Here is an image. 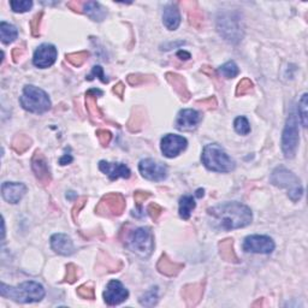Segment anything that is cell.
I'll list each match as a JSON object with an SVG mask.
<instances>
[{"label": "cell", "instance_id": "6da1fadb", "mask_svg": "<svg viewBox=\"0 0 308 308\" xmlns=\"http://www.w3.org/2000/svg\"><path fill=\"white\" fill-rule=\"evenodd\" d=\"M215 228L222 230H235L249 225L253 221L250 208L241 203H225L207 210Z\"/></svg>", "mask_w": 308, "mask_h": 308}, {"label": "cell", "instance_id": "7a4b0ae2", "mask_svg": "<svg viewBox=\"0 0 308 308\" xmlns=\"http://www.w3.org/2000/svg\"><path fill=\"white\" fill-rule=\"evenodd\" d=\"M0 295L19 303L39 302L45 297V289L37 282H24L17 286L0 284Z\"/></svg>", "mask_w": 308, "mask_h": 308}, {"label": "cell", "instance_id": "3957f363", "mask_svg": "<svg viewBox=\"0 0 308 308\" xmlns=\"http://www.w3.org/2000/svg\"><path fill=\"white\" fill-rule=\"evenodd\" d=\"M270 180L274 186L285 189L289 199L294 203L299 201L303 195V188L300 178L284 166L276 168L270 177Z\"/></svg>", "mask_w": 308, "mask_h": 308}, {"label": "cell", "instance_id": "277c9868", "mask_svg": "<svg viewBox=\"0 0 308 308\" xmlns=\"http://www.w3.org/2000/svg\"><path fill=\"white\" fill-rule=\"evenodd\" d=\"M201 160L210 171L214 172H230L236 166L235 161L217 143H210L205 146Z\"/></svg>", "mask_w": 308, "mask_h": 308}, {"label": "cell", "instance_id": "5b68a950", "mask_svg": "<svg viewBox=\"0 0 308 308\" xmlns=\"http://www.w3.org/2000/svg\"><path fill=\"white\" fill-rule=\"evenodd\" d=\"M20 101L24 110L33 113L47 112L52 106L47 93L33 84H28L24 87Z\"/></svg>", "mask_w": 308, "mask_h": 308}, {"label": "cell", "instance_id": "8992f818", "mask_svg": "<svg viewBox=\"0 0 308 308\" xmlns=\"http://www.w3.org/2000/svg\"><path fill=\"white\" fill-rule=\"evenodd\" d=\"M129 248L142 258H148L154 249V237L150 228L133 230L128 241Z\"/></svg>", "mask_w": 308, "mask_h": 308}, {"label": "cell", "instance_id": "52a82bcc", "mask_svg": "<svg viewBox=\"0 0 308 308\" xmlns=\"http://www.w3.org/2000/svg\"><path fill=\"white\" fill-rule=\"evenodd\" d=\"M299 128H297V117L295 112L289 113L286 119L285 128L283 130L282 135V150L286 159H292L295 157L297 147H299Z\"/></svg>", "mask_w": 308, "mask_h": 308}, {"label": "cell", "instance_id": "ba28073f", "mask_svg": "<svg viewBox=\"0 0 308 308\" xmlns=\"http://www.w3.org/2000/svg\"><path fill=\"white\" fill-rule=\"evenodd\" d=\"M125 199L119 193H110L101 197L98 206L95 207V213L101 217H119L125 211Z\"/></svg>", "mask_w": 308, "mask_h": 308}, {"label": "cell", "instance_id": "9c48e42d", "mask_svg": "<svg viewBox=\"0 0 308 308\" xmlns=\"http://www.w3.org/2000/svg\"><path fill=\"white\" fill-rule=\"evenodd\" d=\"M217 28L219 34L230 42H239L242 39V30L239 20L233 19L232 15L225 13L218 19Z\"/></svg>", "mask_w": 308, "mask_h": 308}, {"label": "cell", "instance_id": "30bf717a", "mask_svg": "<svg viewBox=\"0 0 308 308\" xmlns=\"http://www.w3.org/2000/svg\"><path fill=\"white\" fill-rule=\"evenodd\" d=\"M275 247L274 240L265 235L247 236L243 242V250L247 253L270 254L275 250Z\"/></svg>", "mask_w": 308, "mask_h": 308}, {"label": "cell", "instance_id": "8fae6325", "mask_svg": "<svg viewBox=\"0 0 308 308\" xmlns=\"http://www.w3.org/2000/svg\"><path fill=\"white\" fill-rule=\"evenodd\" d=\"M139 170L142 177L153 182H160L168 177V168L162 162L151 158L141 160Z\"/></svg>", "mask_w": 308, "mask_h": 308}, {"label": "cell", "instance_id": "7c38bea8", "mask_svg": "<svg viewBox=\"0 0 308 308\" xmlns=\"http://www.w3.org/2000/svg\"><path fill=\"white\" fill-rule=\"evenodd\" d=\"M31 169L35 175V178L42 187L49 186L52 180L51 171H49L48 161L41 151H37L31 158Z\"/></svg>", "mask_w": 308, "mask_h": 308}, {"label": "cell", "instance_id": "4fadbf2b", "mask_svg": "<svg viewBox=\"0 0 308 308\" xmlns=\"http://www.w3.org/2000/svg\"><path fill=\"white\" fill-rule=\"evenodd\" d=\"M188 146V141L183 136L168 134L161 139V152L166 158H175Z\"/></svg>", "mask_w": 308, "mask_h": 308}, {"label": "cell", "instance_id": "5bb4252c", "mask_svg": "<svg viewBox=\"0 0 308 308\" xmlns=\"http://www.w3.org/2000/svg\"><path fill=\"white\" fill-rule=\"evenodd\" d=\"M128 297L129 292L122 284V282L113 279V281H110L108 284L106 285V289L104 292V300L108 306H117V304L124 302Z\"/></svg>", "mask_w": 308, "mask_h": 308}, {"label": "cell", "instance_id": "9a60e30c", "mask_svg": "<svg viewBox=\"0 0 308 308\" xmlns=\"http://www.w3.org/2000/svg\"><path fill=\"white\" fill-rule=\"evenodd\" d=\"M57 56H58V52L55 46L51 44H42L34 53L33 63L37 68H49L56 63Z\"/></svg>", "mask_w": 308, "mask_h": 308}, {"label": "cell", "instance_id": "2e32d148", "mask_svg": "<svg viewBox=\"0 0 308 308\" xmlns=\"http://www.w3.org/2000/svg\"><path fill=\"white\" fill-rule=\"evenodd\" d=\"M203 119V116L199 111L193 108H186L179 111L176 119V128L182 132H189L195 129Z\"/></svg>", "mask_w": 308, "mask_h": 308}, {"label": "cell", "instance_id": "e0dca14e", "mask_svg": "<svg viewBox=\"0 0 308 308\" xmlns=\"http://www.w3.org/2000/svg\"><path fill=\"white\" fill-rule=\"evenodd\" d=\"M99 169L105 175H107L111 180L118 178H129L130 175H132L130 169L124 164H122V162H108L101 160L99 162Z\"/></svg>", "mask_w": 308, "mask_h": 308}, {"label": "cell", "instance_id": "ac0fdd59", "mask_svg": "<svg viewBox=\"0 0 308 308\" xmlns=\"http://www.w3.org/2000/svg\"><path fill=\"white\" fill-rule=\"evenodd\" d=\"M27 193V187L19 182H5L2 186V195L10 204H17Z\"/></svg>", "mask_w": 308, "mask_h": 308}, {"label": "cell", "instance_id": "d6986e66", "mask_svg": "<svg viewBox=\"0 0 308 308\" xmlns=\"http://www.w3.org/2000/svg\"><path fill=\"white\" fill-rule=\"evenodd\" d=\"M205 286L206 282L203 281L200 283H194V284H187L182 289V297L186 301L187 306L194 307L200 302L205 293Z\"/></svg>", "mask_w": 308, "mask_h": 308}, {"label": "cell", "instance_id": "ffe728a7", "mask_svg": "<svg viewBox=\"0 0 308 308\" xmlns=\"http://www.w3.org/2000/svg\"><path fill=\"white\" fill-rule=\"evenodd\" d=\"M51 247L57 254L69 257L75 253V247L71 237L65 233H56L51 237Z\"/></svg>", "mask_w": 308, "mask_h": 308}, {"label": "cell", "instance_id": "44dd1931", "mask_svg": "<svg viewBox=\"0 0 308 308\" xmlns=\"http://www.w3.org/2000/svg\"><path fill=\"white\" fill-rule=\"evenodd\" d=\"M165 77L168 80V82L171 84L173 90L176 92L180 100H183L184 102L188 101L190 97H192V94H190L188 87H187V82L184 80V77L175 73H168Z\"/></svg>", "mask_w": 308, "mask_h": 308}, {"label": "cell", "instance_id": "7402d4cb", "mask_svg": "<svg viewBox=\"0 0 308 308\" xmlns=\"http://www.w3.org/2000/svg\"><path fill=\"white\" fill-rule=\"evenodd\" d=\"M123 267V263L118 259H113L108 256L107 253L100 252L98 256L97 260V271L99 274H104V272H117L120 271Z\"/></svg>", "mask_w": 308, "mask_h": 308}, {"label": "cell", "instance_id": "603a6c76", "mask_svg": "<svg viewBox=\"0 0 308 308\" xmlns=\"http://www.w3.org/2000/svg\"><path fill=\"white\" fill-rule=\"evenodd\" d=\"M183 264L176 263V261L170 259L168 254H162L157 264L158 271L160 272L161 275L168 276V277H175V276L179 274L180 270H183Z\"/></svg>", "mask_w": 308, "mask_h": 308}, {"label": "cell", "instance_id": "cb8c5ba5", "mask_svg": "<svg viewBox=\"0 0 308 308\" xmlns=\"http://www.w3.org/2000/svg\"><path fill=\"white\" fill-rule=\"evenodd\" d=\"M98 95H102V92L90 89L86 94V108L92 119H104V113L98 106Z\"/></svg>", "mask_w": 308, "mask_h": 308}, {"label": "cell", "instance_id": "d4e9b609", "mask_svg": "<svg viewBox=\"0 0 308 308\" xmlns=\"http://www.w3.org/2000/svg\"><path fill=\"white\" fill-rule=\"evenodd\" d=\"M162 23L169 30H176L180 24V13L176 5L169 4L162 12Z\"/></svg>", "mask_w": 308, "mask_h": 308}, {"label": "cell", "instance_id": "484cf974", "mask_svg": "<svg viewBox=\"0 0 308 308\" xmlns=\"http://www.w3.org/2000/svg\"><path fill=\"white\" fill-rule=\"evenodd\" d=\"M219 256L222 257V259L226 261V263L239 264L240 259L237 258L235 253V248H233V240L232 239H225L221 241L218 243Z\"/></svg>", "mask_w": 308, "mask_h": 308}, {"label": "cell", "instance_id": "4316f807", "mask_svg": "<svg viewBox=\"0 0 308 308\" xmlns=\"http://www.w3.org/2000/svg\"><path fill=\"white\" fill-rule=\"evenodd\" d=\"M82 13H86L90 20L95 21V22H101L107 15V11L98 2H84Z\"/></svg>", "mask_w": 308, "mask_h": 308}, {"label": "cell", "instance_id": "83f0119b", "mask_svg": "<svg viewBox=\"0 0 308 308\" xmlns=\"http://www.w3.org/2000/svg\"><path fill=\"white\" fill-rule=\"evenodd\" d=\"M144 111L141 107L134 108L132 112V116L128 120V124H126V128H128L129 132L132 133H137L142 129V126L144 124Z\"/></svg>", "mask_w": 308, "mask_h": 308}, {"label": "cell", "instance_id": "f1b7e54d", "mask_svg": "<svg viewBox=\"0 0 308 308\" xmlns=\"http://www.w3.org/2000/svg\"><path fill=\"white\" fill-rule=\"evenodd\" d=\"M196 203L192 195H184L179 199V217L188 221L192 215V212L195 210Z\"/></svg>", "mask_w": 308, "mask_h": 308}, {"label": "cell", "instance_id": "f546056e", "mask_svg": "<svg viewBox=\"0 0 308 308\" xmlns=\"http://www.w3.org/2000/svg\"><path fill=\"white\" fill-rule=\"evenodd\" d=\"M188 4V6H190V8H187V10H188V19H189V23L192 24V26L194 28H196V29H200L201 27H203L204 24V15L203 12L200 11L199 9H197V6L195 3H187Z\"/></svg>", "mask_w": 308, "mask_h": 308}, {"label": "cell", "instance_id": "4dcf8cb0", "mask_svg": "<svg viewBox=\"0 0 308 308\" xmlns=\"http://www.w3.org/2000/svg\"><path fill=\"white\" fill-rule=\"evenodd\" d=\"M17 35H19V31L15 26L6 22L0 23V37H2L3 44H11L17 39Z\"/></svg>", "mask_w": 308, "mask_h": 308}, {"label": "cell", "instance_id": "1f68e13d", "mask_svg": "<svg viewBox=\"0 0 308 308\" xmlns=\"http://www.w3.org/2000/svg\"><path fill=\"white\" fill-rule=\"evenodd\" d=\"M30 146H31V139L28 135H24V134H19V135H16L13 137L11 142L12 150L19 154H23L24 152L29 150Z\"/></svg>", "mask_w": 308, "mask_h": 308}, {"label": "cell", "instance_id": "d6a6232c", "mask_svg": "<svg viewBox=\"0 0 308 308\" xmlns=\"http://www.w3.org/2000/svg\"><path fill=\"white\" fill-rule=\"evenodd\" d=\"M89 58V52L88 51H80V52H74L69 53L65 56L66 62H69L70 64L75 68H80L81 65H83L87 62V59Z\"/></svg>", "mask_w": 308, "mask_h": 308}, {"label": "cell", "instance_id": "836d02e7", "mask_svg": "<svg viewBox=\"0 0 308 308\" xmlns=\"http://www.w3.org/2000/svg\"><path fill=\"white\" fill-rule=\"evenodd\" d=\"M126 81L130 86L137 87L150 82H155V77L153 75H143V74H130L126 77Z\"/></svg>", "mask_w": 308, "mask_h": 308}, {"label": "cell", "instance_id": "e575fe53", "mask_svg": "<svg viewBox=\"0 0 308 308\" xmlns=\"http://www.w3.org/2000/svg\"><path fill=\"white\" fill-rule=\"evenodd\" d=\"M308 94L303 93L302 97L299 100V104H297V111H299V116L301 119V123H302L303 128H307V117H308Z\"/></svg>", "mask_w": 308, "mask_h": 308}, {"label": "cell", "instance_id": "d590c367", "mask_svg": "<svg viewBox=\"0 0 308 308\" xmlns=\"http://www.w3.org/2000/svg\"><path fill=\"white\" fill-rule=\"evenodd\" d=\"M219 73H221L222 76H224L225 79H233V77L239 75L240 69L233 60H230V62L225 63L224 65H222L221 68H219Z\"/></svg>", "mask_w": 308, "mask_h": 308}, {"label": "cell", "instance_id": "8d00e7d4", "mask_svg": "<svg viewBox=\"0 0 308 308\" xmlns=\"http://www.w3.org/2000/svg\"><path fill=\"white\" fill-rule=\"evenodd\" d=\"M140 303L144 307H153L158 303V290L157 288H152L150 292L143 294L140 297Z\"/></svg>", "mask_w": 308, "mask_h": 308}, {"label": "cell", "instance_id": "74e56055", "mask_svg": "<svg viewBox=\"0 0 308 308\" xmlns=\"http://www.w3.org/2000/svg\"><path fill=\"white\" fill-rule=\"evenodd\" d=\"M13 12H27L33 8V2L31 0H11L10 2Z\"/></svg>", "mask_w": 308, "mask_h": 308}, {"label": "cell", "instance_id": "f35d334b", "mask_svg": "<svg viewBox=\"0 0 308 308\" xmlns=\"http://www.w3.org/2000/svg\"><path fill=\"white\" fill-rule=\"evenodd\" d=\"M80 277V268L76 266L75 264H68L66 265V274L65 277L63 279L64 283H69V284H74Z\"/></svg>", "mask_w": 308, "mask_h": 308}, {"label": "cell", "instance_id": "ab89813d", "mask_svg": "<svg viewBox=\"0 0 308 308\" xmlns=\"http://www.w3.org/2000/svg\"><path fill=\"white\" fill-rule=\"evenodd\" d=\"M233 126H235L236 133L241 134V135H248L250 133V124L246 117H237L235 123H233Z\"/></svg>", "mask_w": 308, "mask_h": 308}, {"label": "cell", "instance_id": "60d3db41", "mask_svg": "<svg viewBox=\"0 0 308 308\" xmlns=\"http://www.w3.org/2000/svg\"><path fill=\"white\" fill-rule=\"evenodd\" d=\"M253 88H254V84L249 79L241 80L239 84H237L236 95L237 97H243V95L250 93V92L253 90Z\"/></svg>", "mask_w": 308, "mask_h": 308}, {"label": "cell", "instance_id": "b9f144b4", "mask_svg": "<svg viewBox=\"0 0 308 308\" xmlns=\"http://www.w3.org/2000/svg\"><path fill=\"white\" fill-rule=\"evenodd\" d=\"M42 16H44V12L40 11L33 17V20L30 21V31H31V35H33L34 38L40 37V27H41Z\"/></svg>", "mask_w": 308, "mask_h": 308}, {"label": "cell", "instance_id": "7bdbcfd3", "mask_svg": "<svg viewBox=\"0 0 308 308\" xmlns=\"http://www.w3.org/2000/svg\"><path fill=\"white\" fill-rule=\"evenodd\" d=\"M76 292H77V295H79L80 297H82V299H86V300H94L95 299V292H94L93 285H87V284L80 285L79 288H77Z\"/></svg>", "mask_w": 308, "mask_h": 308}, {"label": "cell", "instance_id": "ee69618b", "mask_svg": "<svg viewBox=\"0 0 308 308\" xmlns=\"http://www.w3.org/2000/svg\"><path fill=\"white\" fill-rule=\"evenodd\" d=\"M87 201H88V197L87 196H81V197H79V199H77L75 205H74V206H73L71 215H73L74 222H75L76 224H77V221H79L80 212L82 211V208L84 207V205L87 204Z\"/></svg>", "mask_w": 308, "mask_h": 308}, {"label": "cell", "instance_id": "f6af8a7d", "mask_svg": "<svg viewBox=\"0 0 308 308\" xmlns=\"http://www.w3.org/2000/svg\"><path fill=\"white\" fill-rule=\"evenodd\" d=\"M95 135H97L99 142H100L102 147H107L112 140V134L106 129H98Z\"/></svg>", "mask_w": 308, "mask_h": 308}, {"label": "cell", "instance_id": "bcb514c9", "mask_svg": "<svg viewBox=\"0 0 308 308\" xmlns=\"http://www.w3.org/2000/svg\"><path fill=\"white\" fill-rule=\"evenodd\" d=\"M147 211H148V214H150V217L153 219L154 222H157L158 218L160 217V214L162 213V211L164 210H162V207L160 206V205L152 203V204H150V206H148Z\"/></svg>", "mask_w": 308, "mask_h": 308}, {"label": "cell", "instance_id": "7dc6e473", "mask_svg": "<svg viewBox=\"0 0 308 308\" xmlns=\"http://www.w3.org/2000/svg\"><path fill=\"white\" fill-rule=\"evenodd\" d=\"M196 104L200 105L201 107H204L205 110H214L217 107L218 102H217V99L214 97H210V98L203 99V100H199Z\"/></svg>", "mask_w": 308, "mask_h": 308}, {"label": "cell", "instance_id": "c3c4849f", "mask_svg": "<svg viewBox=\"0 0 308 308\" xmlns=\"http://www.w3.org/2000/svg\"><path fill=\"white\" fill-rule=\"evenodd\" d=\"M151 197V193L148 192H142V190H137V192L134 193V200L137 205V207H141L144 201H147Z\"/></svg>", "mask_w": 308, "mask_h": 308}, {"label": "cell", "instance_id": "681fc988", "mask_svg": "<svg viewBox=\"0 0 308 308\" xmlns=\"http://www.w3.org/2000/svg\"><path fill=\"white\" fill-rule=\"evenodd\" d=\"M94 75L99 76V79L101 80V82H104V83H107V82H108V80H107V79H105L104 71H102V68H101V66H99V65L94 66V68H93V71H92V74H90L89 76L87 77V79L90 81V79H92V77H93Z\"/></svg>", "mask_w": 308, "mask_h": 308}, {"label": "cell", "instance_id": "f907efd6", "mask_svg": "<svg viewBox=\"0 0 308 308\" xmlns=\"http://www.w3.org/2000/svg\"><path fill=\"white\" fill-rule=\"evenodd\" d=\"M83 3H84V2H80V0H73V2H69L68 4H66V6H68V8H69L70 10H73L74 12L82 13Z\"/></svg>", "mask_w": 308, "mask_h": 308}, {"label": "cell", "instance_id": "816d5d0a", "mask_svg": "<svg viewBox=\"0 0 308 308\" xmlns=\"http://www.w3.org/2000/svg\"><path fill=\"white\" fill-rule=\"evenodd\" d=\"M12 60L15 63H19L21 58H22L23 55H24V48L23 47H20V46H17V47H15L12 49Z\"/></svg>", "mask_w": 308, "mask_h": 308}, {"label": "cell", "instance_id": "f5cc1de1", "mask_svg": "<svg viewBox=\"0 0 308 308\" xmlns=\"http://www.w3.org/2000/svg\"><path fill=\"white\" fill-rule=\"evenodd\" d=\"M113 93H115L117 97H119L120 99H123L124 97V90H125V86L122 82H118L116 84L115 87H113Z\"/></svg>", "mask_w": 308, "mask_h": 308}, {"label": "cell", "instance_id": "db71d44e", "mask_svg": "<svg viewBox=\"0 0 308 308\" xmlns=\"http://www.w3.org/2000/svg\"><path fill=\"white\" fill-rule=\"evenodd\" d=\"M201 73L206 74V75H208L211 77V79H214V77H215V71L211 68V66H208V65H204L203 68H201Z\"/></svg>", "mask_w": 308, "mask_h": 308}, {"label": "cell", "instance_id": "11a10c76", "mask_svg": "<svg viewBox=\"0 0 308 308\" xmlns=\"http://www.w3.org/2000/svg\"><path fill=\"white\" fill-rule=\"evenodd\" d=\"M71 161H73V157H70V155H64V157H63L59 160V162L62 165H66V164H69V162H71Z\"/></svg>", "mask_w": 308, "mask_h": 308}, {"label": "cell", "instance_id": "9f6ffc18", "mask_svg": "<svg viewBox=\"0 0 308 308\" xmlns=\"http://www.w3.org/2000/svg\"><path fill=\"white\" fill-rule=\"evenodd\" d=\"M177 57H183L182 59L184 60H188L190 58V55L188 52H184V51H179L178 53H177Z\"/></svg>", "mask_w": 308, "mask_h": 308}, {"label": "cell", "instance_id": "6f0895ef", "mask_svg": "<svg viewBox=\"0 0 308 308\" xmlns=\"http://www.w3.org/2000/svg\"><path fill=\"white\" fill-rule=\"evenodd\" d=\"M257 306H264V299H259L253 303V307H257Z\"/></svg>", "mask_w": 308, "mask_h": 308}]
</instances>
